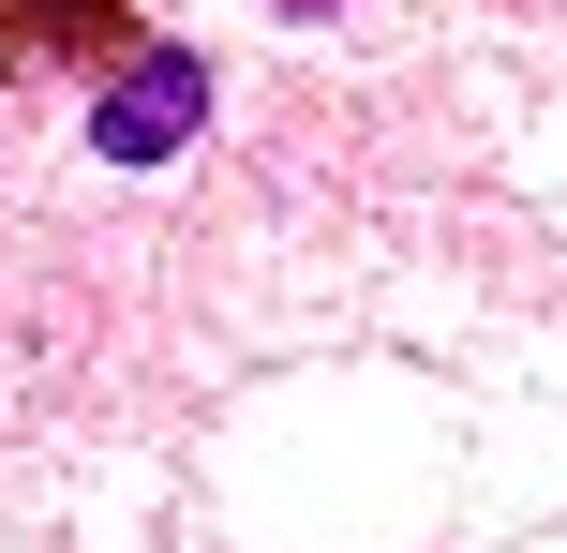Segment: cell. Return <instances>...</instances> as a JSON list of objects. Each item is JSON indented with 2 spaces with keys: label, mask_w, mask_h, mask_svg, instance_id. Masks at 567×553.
<instances>
[{
  "label": "cell",
  "mask_w": 567,
  "mask_h": 553,
  "mask_svg": "<svg viewBox=\"0 0 567 553\" xmlns=\"http://www.w3.org/2000/svg\"><path fill=\"white\" fill-rule=\"evenodd\" d=\"M195 120H209V60L195 45H135L105 90H90V165H165Z\"/></svg>",
  "instance_id": "1"
},
{
  "label": "cell",
  "mask_w": 567,
  "mask_h": 553,
  "mask_svg": "<svg viewBox=\"0 0 567 553\" xmlns=\"http://www.w3.org/2000/svg\"><path fill=\"white\" fill-rule=\"evenodd\" d=\"M269 16H329V0H269Z\"/></svg>",
  "instance_id": "2"
}]
</instances>
